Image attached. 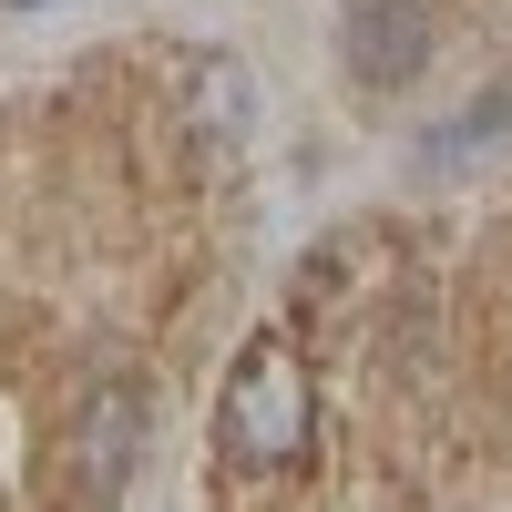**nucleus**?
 Returning a JSON list of instances; mask_svg holds the SVG:
<instances>
[{"mask_svg":"<svg viewBox=\"0 0 512 512\" xmlns=\"http://www.w3.org/2000/svg\"><path fill=\"white\" fill-rule=\"evenodd\" d=\"M134 451H144V390H123V379H113V390L82 400L72 441H62V472H72L62 512H113L123 482H134Z\"/></svg>","mask_w":512,"mask_h":512,"instance_id":"f03ea898","label":"nucleus"},{"mask_svg":"<svg viewBox=\"0 0 512 512\" xmlns=\"http://www.w3.org/2000/svg\"><path fill=\"white\" fill-rule=\"evenodd\" d=\"M246 113H256V93H246V72H236L226 52H205V62L185 72V123H205V134H236Z\"/></svg>","mask_w":512,"mask_h":512,"instance_id":"20e7f679","label":"nucleus"},{"mask_svg":"<svg viewBox=\"0 0 512 512\" xmlns=\"http://www.w3.org/2000/svg\"><path fill=\"white\" fill-rule=\"evenodd\" d=\"M420 52H431V21H420L410 0H369V11L349 21V72L359 82H410Z\"/></svg>","mask_w":512,"mask_h":512,"instance_id":"7ed1b4c3","label":"nucleus"},{"mask_svg":"<svg viewBox=\"0 0 512 512\" xmlns=\"http://www.w3.org/2000/svg\"><path fill=\"white\" fill-rule=\"evenodd\" d=\"M308 369H297L287 338H246V359L226 369V400H216V451L236 482H277L297 472V451H308Z\"/></svg>","mask_w":512,"mask_h":512,"instance_id":"f257e3e1","label":"nucleus"}]
</instances>
